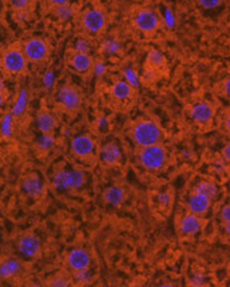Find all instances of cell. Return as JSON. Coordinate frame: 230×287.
Here are the masks:
<instances>
[{
    "mask_svg": "<svg viewBox=\"0 0 230 287\" xmlns=\"http://www.w3.org/2000/svg\"><path fill=\"white\" fill-rule=\"evenodd\" d=\"M0 64L8 74L18 76V74H23L26 70L28 59L24 54L23 48H20L19 46H11L1 56Z\"/></svg>",
    "mask_w": 230,
    "mask_h": 287,
    "instance_id": "cell-1",
    "label": "cell"
},
{
    "mask_svg": "<svg viewBox=\"0 0 230 287\" xmlns=\"http://www.w3.org/2000/svg\"><path fill=\"white\" fill-rule=\"evenodd\" d=\"M86 177L83 170H61L55 173L53 178V186L59 192H69L81 188L85 183Z\"/></svg>",
    "mask_w": 230,
    "mask_h": 287,
    "instance_id": "cell-2",
    "label": "cell"
},
{
    "mask_svg": "<svg viewBox=\"0 0 230 287\" xmlns=\"http://www.w3.org/2000/svg\"><path fill=\"white\" fill-rule=\"evenodd\" d=\"M162 130L152 120H142L133 130V140L139 147L158 144L162 140Z\"/></svg>",
    "mask_w": 230,
    "mask_h": 287,
    "instance_id": "cell-3",
    "label": "cell"
},
{
    "mask_svg": "<svg viewBox=\"0 0 230 287\" xmlns=\"http://www.w3.org/2000/svg\"><path fill=\"white\" fill-rule=\"evenodd\" d=\"M139 160L143 167L148 170H159L164 167L167 162V150L158 144L142 147L139 153Z\"/></svg>",
    "mask_w": 230,
    "mask_h": 287,
    "instance_id": "cell-4",
    "label": "cell"
},
{
    "mask_svg": "<svg viewBox=\"0 0 230 287\" xmlns=\"http://www.w3.org/2000/svg\"><path fill=\"white\" fill-rule=\"evenodd\" d=\"M160 24H162L160 16L152 9H139L133 16V26L144 36H153L157 33Z\"/></svg>",
    "mask_w": 230,
    "mask_h": 287,
    "instance_id": "cell-5",
    "label": "cell"
},
{
    "mask_svg": "<svg viewBox=\"0 0 230 287\" xmlns=\"http://www.w3.org/2000/svg\"><path fill=\"white\" fill-rule=\"evenodd\" d=\"M80 23L86 33L98 36L105 30L106 26H108V18L101 9L89 8L81 14Z\"/></svg>",
    "mask_w": 230,
    "mask_h": 287,
    "instance_id": "cell-6",
    "label": "cell"
},
{
    "mask_svg": "<svg viewBox=\"0 0 230 287\" xmlns=\"http://www.w3.org/2000/svg\"><path fill=\"white\" fill-rule=\"evenodd\" d=\"M23 50L30 63H41V62H45L50 56V46L43 38H31L26 40Z\"/></svg>",
    "mask_w": 230,
    "mask_h": 287,
    "instance_id": "cell-7",
    "label": "cell"
},
{
    "mask_svg": "<svg viewBox=\"0 0 230 287\" xmlns=\"http://www.w3.org/2000/svg\"><path fill=\"white\" fill-rule=\"evenodd\" d=\"M58 102L68 112H76L81 106V94L74 86L66 84L58 92Z\"/></svg>",
    "mask_w": 230,
    "mask_h": 287,
    "instance_id": "cell-8",
    "label": "cell"
},
{
    "mask_svg": "<svg viewBox=\"0 0 230 287\" xmlns=\"http://www.w3.org/2000/svg\"><path fill=\"white\" fill-rule=\"evenodd\" d=\"M71 152L78 158L85 160V158L91 157L95 152V142L93 138L86 134L76 136L71 140Z\"/></svg>",
    "mask_w": 230,
    "mask_h": 287,
    "instance_id": "cell-9",
    "label": "cell"
},
{
    "mask_svg": "<svg viewBox=\"0 0 230 287\" xmlns=\"http://www.w3.org/2000/svg\"><path fill=\"white\" fill-rule=\"evenodd\" d=\"M145 66H147V68H145L144 78L154 79L155 74L167 66V58H165V56L160 50L153 49V50L148 53Z\"/></svg>",
    "mask_w": 230,
    "mask_h": 287,
    "instance_id": "cell-10",
    "label": "cell"
},
{
    "mask_svg": "<svg viewBox=\"0 0 230 287\" xmlns=\"http://www.w3.org/2000/svg\"><path fill=\"white\" fill-rule=\"evenodd\" d=\"M101 162L106 166H117L122 160L123 152L117 142H108L100 148L99 153Z\"/></svg>",
    "mask_w": 230,
    "mask_h": 287,
    "instance_id": "cell-11",
    "label": "cell"
},
{
    "mask_svg": "<svg viewBox=\"0 0 230 287\" xmlns=\"http://www.w3.org/2000/svg\"><path fill=\"white\" fill-rule=\"evenodd\" d=\"M18 248L21 256L26 257V258H34V257H36L40 254L41 244L36 236H34V234H25V236H23L19 240Z\"/></svg>",
    "mask_w": 230,
    "mask_h": 287,
    "instance_id": "cell-12",
    "label": "cell"
},
{
    "mask_svg": "<svg viewBox=\"0 0 230 287\" xmlns=\"http://www.w3.org/2000/svg\"><path fill=\"white\" fill-rule=\"evenodd\" d=\"M70 66H71V68L76 72V73L90 74V73H93L94 59L90 54L74 52L70 56Z\"/></svg>",
    "mask_w": 230,
    "mask_h": 287,
    "instance_id": "cell-13",
    "label": "cell"
},
{
    "mask_svg": "<svg viewBox=\"0 0 230 287\" xmlns=\"http://www.w3.org/2000/svg\"><path fill=\"white\" fill-rule=\"evenodd\" d=\"M90 254L83 248H75L69 254L68 264L73 271H80L90 267Z\"/></svg>",
    "mask_w": 230,
    "mask_h": 287,
    "instance_id": "cell-14",
    "label": "cell"
},
{
    "mask_svg": "<svg viewBox=\"0 0 230 287\" xmlns=\"http://www.w3.org/2000/svg\"><path fill=\"white\" fill-rule=\"evenodd\" d=\"M23 187L24 194H28L31 198H38L44 194V183L41 178L36 174H28L23 180Z\"/></svg>",
    "mask_w": 230,
    "mask_h": 287,
    "instance_id": "cell-15",
    "label": "cell"
},
{
    "mask_svg": "<svg viewBox=\"0 0 230 287\" xmlns=\"http://www.w3.org/2000/svg\"><path fill=\"white\" fill-rule=\"evenodd\" d=\"M213 116H214V110L207 102L197 103L192 110L193 120L199 123V124H208V123H210V120H213Z\"/></svg>",
    "mask_w": 230,
    "mask_h": 287,
    "instance_id": "cell-16",
    "label": "cell"
},
{
    "mask_svg": "<svg viewBox=\"0 0 230 287\" xmlns=\"http://www.w3.org/2000/svg\"><path fill=\"white\" fill-rule=\"evenodd\" d=\"M210 204H212V200L194 192V194H192L189 201H188V207H189V211L192 212V214L199 216V214H205V212L209 210Z\"/></svg>",
    "mask_w": 230,
    "mask_h": 287,
    "instance_id": "cell-17",
    "label": "cell"
},
{
    "mask_svg": "<svg viewBox=\"0 0 230 287\" xmlns=\"http://www.w3.org/2000/svg\"><path fill=\"white\" fill-rule=\"evenodd\" d=\"M202 226L203 224L198 214H190L185 216L180 222V232L183 236H193L200 231Z\"/></svg>",
    "mask_w": 230,
    "mask_h": 287,
    "instance_id": "cell-18",
    "label": "cell"
},
{
    "mask_svg": "<svg viewBox=\"0 0 230 287\" xmlns=\"http://www.w3.org/2000/svg\"><path fill=\"white\" fill-rule=\"evenodd\" d=\"M135 89L125 80H118L111 86V96L119 102H125L130 100L134 94Z\"/></svg>",
    "mask_w": 230,
    "mask_h": 287,
    "instance_id": "cell-19",
    "label": "cell"
},
{
    "mask_svg": "<svg viewBox=\"0 0 230 287\" xmlns=\"http://www.w3.org/2000/svg\"><path fill=\"white\" fill-rule=\"evenodd\" d=\"M21 264L18 260L9 258L0 264V278L9 280L15 277L21 271Z\"/></svg>",
    "mask_w": 230,
    "mask_h": 287,
    "instance_id": "cell-20",
    "label": "cell"
},
{
    "mask_svg": "<svg viewBox=\"0 0 230 287\" xmlns=\"http://www.w3.org/2000/svg\"><path fill=\"white\" fill-rule=\"evenodd\" d=\"M104 200L108 204L114 207H118L124 202L125 200V192L123 188L118 187V186H113L109 187L108 190L104 192Z\"/></svg>",
    "mask_w": 230,
    "mask_h": 287,
    "instance_id": "cell-21",
    "label": "cell"
},
{
    "mask_svg": "<svg viewBox=\"0 0 230 287\" xmlns=\"http://www.w3.org/2000/svg\"><path fill=\"white\" fill-rule=\"evenodd\" d=\"M36 124L41 133H53L54 128L56 126V120L51 113L48 110H41L36 117Z\"/></svg>",
    "mask_w": 230,
    "mask_h": 287,
    "instance_id": "cell-22",
    "label": "cell"
},
{
    "mask_svg": "<svg viewBox=\"0 0 230 287\" xmlns=\"http://www.w3.org/2000/svg\"><path fill=\"white\" fill-rule=\"evenodd\" d=\"M123 46L120 43L119 39L110 36V38H106L101 42L100 44V50L104 56H118V54L122 53Z\"/></svg>",
    "mask_w": 230,
    "mask_h": 287,
    "instance_id": "cell-23",
    "label": "cell"
},
{
    "mask_svg": "<svg viewBox=\"0 0 230 287\" xmlns=\"http://www.w3.org/2000/svg\"><path fill=\"white\" fill-rule=\"evenodd\" d=\"M28 100H29L28 90H26V89H21V90L19 92V94H18L16 102L14 103L13 110H11V113H13L14 117L18 118V117H21V116L24 114L26 107H28Z\"/></svg>",
    "mask_w": 230,
    "mask_h": 287,
    "instance_id": "cell-24",
    "label": "cell"
},
{
    "mask_svg": "<svg viewBox=\"0 0 230 287\" xmlns=\"http://www.w3.org/2000/svg\"><path fill=\"white\" fill-rule=\"evenodd\" d=\"M10 6L13 10L20 16H29L34 9L35 2L34 0H10Z\"/></svg>",
    "mask_w": 230,
    "mask_h": 287,
    "instance_id": "cell-25",
    "label": "cell"
},
{
    "mask_svg": "<svg viewBox=\"0 0 230 287\" xmlns=\"http://www.w3.org/2000/svg\"><path fill=\"white\" fill-rule=\"evenodd\" d=\"M54 14H55V16L59 20L68 22L73 19L74 14H75V9H74V6L70 3L63 4V6H54Z\"/></svg>",
    "mask_w": 230,
    "mask_h": 287,
    "instance_id": "cell-26",
    "label": "cell"
},
{
    "mask_svg": "<svg viewBox=\"0 0 230 287\" xmlns=\"http://www.w3.org/2000/svg\"><path fill=\"white\" fill-rule=\"evenodd\" d=\"M194 192L213 200V197L217 194V186H215V183L209 182V180H203V182H200L199 184H197Z\"/></svg>",
    "mask_w": 230,
    "mask_h": 287,
    "instance_id": "cell-27",
    "label": "cell"
},
{
    "mask_svg": "<svg viewBox=\"0 0 230 287\" xmlns=\"http://www.w3.org/2000/svg\"><path fill=\"white\" fill-rule=\"evenodd\" d=\"M36 146H38L39 150H44V152L50 150L55 146V140L53 137V133H41L39 136L38 140H36Z\"/></svg>",
    "mask_w": 230,
    "mask_h": 287,
    "instance_id": "cell-28",
    "label": "cell"
},
{
    "mask_svg": "<svg viewBox=\"0 0 230 287\" xmlns=\"http://www.w3.org/2000/svg\"><path fill=\"white\" fill-rule=\"evenodd\" d=\"M14 116L13 113H8L5 114V117L3 118V122L0 126V132L3 134V137H11L13 136V126H14Z\"/></svg>",
    "mask_w": 230,
    "mask_h": 287,
    "instance_id": "cell-29",
    "label": "cell"
},
{
    "mask_svg": "<svg viewBox=\"0 0 230 287\" xmlns=\"http://www.w3.org/2000/svg\"><path fill=\"white\" fill-rule=\"evenodd\" d=\"M123 76H124V80L128 82V83H129L130 86H133V88L134 89L139 88L140 86V78L134 69L130 68V66H128V68H125L124 70H123Z\"/></svg>",
    "mask_w": 230,
    "mask_h": 287,
    "instance_id": "cell-30",
    "label": "cell"
},
{
    "mask_svg": "<svg viewBox=\"0 0 230 287\" xmlns=\"http://www.w3.org/2000/svg\"><path fill=\"white\" fill-rule=\"evenodd\" d=\"M74 280L79 284H88L93 280V274L90 271V267L80 271H74Z\"/></svg>",
    "mask_w": 230,
    "mask_h": 287,
    "instance_id": "cell-31",
    "label": "cell"
},
{
    "mask_svg": "<svg viewBox=\"0 0 230 287\" xmlns=\"http://www.w3.org/2000/svg\"><path fill=\"white\" fill-rule=\"evenodd\" d=\"M91 50V44L90 42L86 38H79L76 39L75 46H74V52H78V53H86L90 54Z\"/></svg>",
    "mask_w": 230,
    "mask_h": 287,
    "instance_id": "cell-32",
    "label": "cell"
},
{
    "mask_svg": "<svg viewBox=\"0 0 230 287\" xmlns=\"http://www.w3.org/2000/svg\"><path fill=\"white\" fill-rule=\"evenodd\" d=\"M163 22H164V26H167L169 30L174 29L175 24H177V19H175V16L172 12V9L165 8L164 16H163Z\"/></svg>",
    "mask_w": 230,
    "mask_h": 287,
    "instance_id": "cell-33",
    "label": "cell"
},
{
    "mask_svg": "<svg viewBox=\"0 0 230 287\" xmlns=\"http://www.w3.org/2000/svg\"><path fill=\"white\" fill-rule=\"evenodd\" d=\"M157 202L162 208H167L172 204V194L169 192H162L157 196Z\"/></svg>",
    "mask_w": 230,
    "mask_h": 287,
    "instance_id": "cell-34",
    "label": "cell"
},
{
    "mask_svg": "<svg viewBox=\"0 0 230 287\" xmlns=\"http://www.w3.org/2000/svg\"><path fill=\"white\" fill-rule=\"evenodd\" d=\"M93 73L95 74L98 78L103 76L106 73V64L105 62L98 59V60H94V66H93Z\"/></svg>",
    "mask_w": 230,
    "mask_h": 287,
    "instance_id": "cell-35",
    "label": "cell"
},
{
    "mask_svg": "<svg viewBox=\"0 0 230 287\" xmlns=\"http://www.w3.org/2000/svg\"><path fill=\"white\" fill-rule=\"evenodd\" d=\"M223 0H198V3L205 9H215L222 4Z\"/></svg>",
    "mask_w": 230,
    "mask_h": 287,
    "instance_id": "cell-36",
    "label": "cell"
},
{
    "mask_svg": "<svg viewBox=\"0 0 230 287\" xmlns=\"http://www.w3.org/2000/svg\"><path fill=\"white\" fill-rule=\"evenodd\" d=\"M205 284V276L202 272H195L192 277H190V284L193 286H203Z\"/></svg>",
    "mask_w": 230,
    "mask_h": 287,
    "instance_id": "cell-37",
    "label": "cell"
},
{
    "mask_svg": "<svg viewBox=\"0 0 230 287\" xmlns=\"http://www.w3.org/2000/svg\"><path fill=\"white\" fill-rule=\"evenodd\" d=\"M69 284H70V282H69V280L66 278V277H64V276L56 277V278H54L53 281L50 282L51 286H60V287L68 286Z\"/></svg>",
    "mask_w": 230,
    "mask_h": 287,
    "instance_id": "cell-38",
    "label": "cell"
},
{
    "mask_svg": "<svg viewBox=\"0 0 230 287\" xmlns=\"http://www.w3.org/2000/svg\"><path fill=\"white\" fill-rule=\"evenodd\" d=\"M96 127H98L99 130L101 132H105L109 127V122L105 117H100L98 120H96Z\"/></svg>",
    "mask_w": 230,
    "mask_h": 287,
    "instance_id": "cell-39",
    "label": "cell"
},
{
    "mask_svg": "<svg viewBox=\"0 0 230 287\" xmlns=\"http://www.w3.org/2000/svg\"><path fill=\"white\" fill-rule=\"evenodd\" d=\"M43 83H44V86H46V88H51V86H53L54 74L51 73V72H48V73H45V76H44V78H43Z\"/></svg>",
    "mask_w": 230,
    "mask_h": 287,
    "instance_id": "cell-40",
    "label": "cell"
},
{
    "mask_svg": "<svg viewBox=\"0 0 230 287\" xmlns=\"http://www.w3.org/2000/svg\"><path fill=\"white\" fill-rule=\"evenodd\" d=\"M220 217L224 222H230V204L223 207L222 212H220Z\"/></svg>",
    "mask_w": 230,
    "mask_h": 287,
    "instance_id": "cell-41",
    "label": "cell"
},
{
    "mask_svg": "<svg viewBox=\"0 0 230 287\" xmlns=\"http://www.w3.org/2000/svg\"><path fill=\"white\" fill-rule=\"evenodd\" d=\"M49 4L53 6H63V4H68L70 3L71 0H48Z\"/></svg>",
    "mask_w": 230,
    "mask_h": 287,
    "instance_id": "cell-42",
    "label": "cell"
},
{
    "mask_svg": "<svg viewBox=\"0 0 230 287\" xmlns=\"http://www.w3.org/2000/svg\"><path fill=\"white\" fill-rule=\"evenodd\" d=\"M223 157H224L228 162H230V144L225 146V148L223 150Z\"/></svg>",
    "mask_w": 230,
    "mask_h": 287,
    "instance_id": "cell-43",
    "label": "cell"
},
{
    "mask_svg": "<svg viewBox=\"0 0 230 287\" xmlns=\"http://www.w3.org/2000/svg\"><path fill=\"white\" fill-rule=\"evenodd\" d=\"M224 92L227 94V97L230 98V78H228L224 83Z\"/></svg>",
    "mask_w": 230,
    "mask_h": 287,
    "instance_id": "cell-44",
    "label": "cell"
},
{
    "mask_svg": "<svg viewBox=\"0 0 230 287\" xmlns=\"http://www.w3.org/2000/svg\"><path fill=\"white\" fill-rule=\"evenodd\" d=\"M4 100H5V94H4V92L0 90V107L3 106Z\"/></svg>",
    "mask_w": 230,
    "mask_h": 287,
    "instance_id": "cell-45",
    "label": "cell"
},
{
    "mask_svg": "<svg viewBox=\"0 0 230 287\" xmlns=\"http://www.w3.org/2000/svg\"><path fill=\"white\" fill-rule=\"evenodd\" d=\"M225 232L230 236V222H225Z\"/></svg>",
    "mask_w": 230,
    "mask_h": 287,
    "instance_id": "cell-46",
    "label": "cell"
},
{
    "mask_svg": "<svg viewBox=\"0 0 230 287\" xmlns=\"http://www.w3.org/2000/svg\"><path fill=\"white\" fill-rule=\"evenodd\" d=\"M4 89H5V86H4V82H3V79H0V90L4 92Z\"/></svg>",
    "mask_w": 230,
    "mask_h": 287,
    "instance_id": "cell-47",
    "label": "cell"
},
{
    "mask_svg": "<svg viewBox=\"0 0 230 287\" xmlns=\"http://www.w3.org/2000/svg\"><path fill=\"white\" fill-rule=\"evenodd\" d=\"M227 128H228V130L230 132V114L228 116V120H227Z\"/></svg>",
    "mask_w": 230,
    "mask_h": 287,
    "instance_id": "cell-48",
    "label": "cell"
}]
</instances>
